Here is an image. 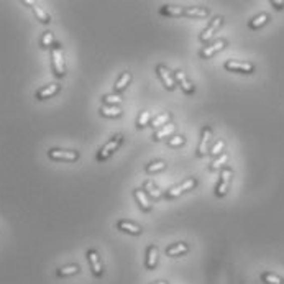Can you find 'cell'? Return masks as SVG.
Returning <instances> with one entry per match:
<instances>
[{
  "label": "cell",
  "instance_id": "1",
  "mask_svg": "<svg viewBox=\"0 0 284 284\" xmlns=\"http://www.w3.org/2000/svg\"><path fill=\"white\" fill-rule=\"evenodd\" d=\"M122 143H123V135L122 133H117V135H114L112 138H110L106 145H104L101 150L97 151V156H96V159L99 163H104V161H107L109 158H112L114 156V153L115 151H119V148L122 146Z\"/></svg>",
  "mask_w": 284,
  "mask_h": 284
},
{
  "label": "cell",
  "instance_id": "2",
  "mask_svg": "<svg viewBox=\"0 0 284 284\" xmlns=\"http://www.w3.org/2000/svg\"><path fill=\"white\" fill-rule=\"evenodd\" d=\"M51 66H53V72L56 77L66 76V63H64L63 48H61V45H58V43L51 48Z\"/></svg>",
  "mask_w": 284,
  "mask_h": 284
},
{
  "label": "cell",
  "instance_id": "3",
  "mask_svg": "<svg viewBox=\"0 0 284 284\" xmlns=\"http://www.w3.org/2000/svg\"><path fill=\"white\" fill-rule=\"evenodd\" d=\"M224 67L228 72H238V74H245V76H250V74H253L256 69L253 63H248V61H237V59L225 61Z\"/></svg>",
  "mask_w": 284,
  "mask_h": 284
},
{
  "label": "cell",
  "instance_id": "4",
  "mask_svg": "<svg viewBox=\"0 0 284 284\" xmlns=\"http://www.w3.org/2000/svg\"><path fill=\"white\" fill-rule=\"evenodd\" d=\"M48 158L53 161H66V163H74L79 159V151L74 150H61V148H51L48 151Z\"/></svg>",
  "mask_w": 284,
  "mask_h": 284
},
{
  "label": "cell",
  "instance_id": "5",
  "mask_svg": "<svg viewBox=\"0 0 284 284\" xmlns=\"http://www.w3.org/2000/svg\"><path fill=\"white\" fill-rule=\"evenodd\" d=\"M196 186H197V179L196 177H187V179H184L181 184H177V186L171 187L169 191H166L164 197H166V199H169V201L176 199V197H179L184 193H187V191H191V189H194Z\"/></svg>",
  "mask_w": 284,
  "mask_h": 284
},
{
  "label": "cell",
  "instance_id": "6",
  "mask_svg": "<svg viewBox=\"0 0 284 284\" xmlns=\"http://www.w3.org/2000/svg\"><path fill=\"white\" fill-rule=\"evenodd\" d=\"M232 176H233L232 168L225 166L220 172V179L217 182V187H215V196L217 197H225L227 196L228 189H230V184H232Z\"/></svg>",
  "mask_w": 284,
  "mask_h": 284
},
{
  "label": "cell",
  "instance_id": "7",
  "mask_svg": "<svg viewBox=\"0 0 284 284\" xmlns=\"http://www.w3.org/2000/svg\"><path fill=\"white\" fill-rule=\"evenodd\" d=\"M87 261H89V266H90V271L92 274H94L97 279L99 277H102L104 273H106V269H104V263L101 260V256H99V251L90 248L87 251Z\"/></svg>",
  "mask_w": 284,
  "mask_h": 284
},
{
  "label": "cell",
  "instance_id": "8",
  "mask_svg": "<svg viewBox=\"0 0 284 284\" xmlns=\"http://www.w3.org/2000/svg\"><path fill=\"white\" fill-rule=\"evenodd\" d=\"M156 74H158V77L161 79V82L164 85V89L166 90H174L176 87V79H174V74H172L168 67H166L164 64H158L156 66Z\"/></svg>",
  "mask_w": 284,
  "mask_h": 284
},
{
  "label": "cell",
  "instance_id": "9",
  "mask_svg": "<svg viewBox=\"0 0 284 284\" xmlns=\"http://www.w3.org/2000/svg\"><path fill=\"white\" fill-rule=\"evenodd\" d=\"M227 45H228V41L224 40V38H220V40H217V41H214L212 45L204 46V48L201 49L199 56H201V59H211V58L215 56L217 53H220L222 49H225Z\"/></svg>",
  "mask_w": 284,
  "mask_h": 284
},
{
  "label": "cell",
  "instance_id": "10",
  "mask_svg": "<svg viewBox=\"0 0 284 284\" xmlns=\"http://www.w3.org/2000/svg\"><path fill=\"white\" fill-rule=\"evenodd\" d=\"M174 79H176V85H179V87H181V90L186 96H193L194 92H196V85L189 81L187 76H186V72H184V71H181V69L176 71L174 72Z\"/></svg>",
  "mask_w": 284,
  "mask_h": 284
},
{
  "label": "cell",
  "instance_id": "11",
  "mask_svg": "<svg viewBox=\"0 0 284 284\" xmlns=\"http://www.w3.org/2000/svg\"><path fill=\"white\" fill-rule=\"evenodd\" d=\"M211 138H212V128L209 125H206L201 132V143H199V148H197V151H196V154L199 158H204L209 153V143H211Z\"/></svg>",
  "mask_w": 284,
  "mask_h": 284
},
{
  "label": "cell",
  "instance_id": "12",
  "mask_svg": "<svg viewBox=\"0 0 284 284\" xmlns=\"http://www.w3.org/2000/svg\"><path fill=\"white\" fill-rule=\"evenodd\" d=\"M61 90V85L58 82H51L48 85H43L41 89H38L35 92V99H38V101H46V99H51L56 94H59Z\"/></svg>",
  "mask_w": 284,
  "mask_h": 284
},
{
  "label": "cell",
  "instance_id": "13",
  "mask_svg": "<svg viewBox=\"0 0 284 284\" xmlns=\"http://www.w3.org/2000/svg\"><path fill=\"white\" fill-rule=\"evenodd\" d=\"M117 230H120L123 233H128V235H141L143 233V228H141L138 224H135V222H130V220H125V219H122L117 222Z\"/></svg>",
  "mask_w": 284,
  "mask_h": 284
},
{
  "label": "cell",
  "instance_id": "14",
  "mask_svg": "<svg viewBox=\"0 0 284 284\" xmlns=\"http://www.w3.org/2000/svg\"><path fill=\"white\" fill-rule=\"evenodd\" d=\"M222 25H224V17H220V15H219V17H215L214 20H211V23H209V27H207L206 30H204V32L201 33V36H199L201 41H202V43H207V41L214 36V33L217 32V30L222 27Z\"/></svg>",
  "mask_w": 284,
  "mask_h": 284
},
{
  "label": "cell",
  "instance_id": "15",
  "mask_svg": "<svg viewBox=\"0 0 284 284\" xmlns=\"http://www.w3.org/2000/svg\"><path fill=\"white\" fill-rule=\"evenodd\" d=\"M159 261V251L156 245H150L146 248V256H145V269L153 271L154 268L158 266Z\"/></svg>",
  "mask_w": 284,
  "mask_h": 284
},
{
  "label": "cell",
  "instance_id": "16",
  "mask_svg": "<svg viewBox=\"0 0 284 284\" xmlns=\"http://www.w3.org/2000/svg\"><path fill=\"white\" fill-rule=\"evenodd\" d=\"M133 196H135V201L138 202V207L141 209V211L143 212H151L153 211V204H151L150 197L146 196V193L143 189H135Z\"/></svg>",
  "mask_w": 284,
  "mask_h": 284
},
{
  "label": "cell",
  "instance_id": "17",
  "mask_svg": "<svg viewBox=\"0 0 284 284\" xmlns=\"http://www.w3.org/2000/svg\"><path fill=\"white\" fill-rule=\"evenodd\" d=\"M174 133H176V125L174 123H166L164 127H161V128H158L156 132H154V135H153V140L154 141H161V140H164V138H171V137H174Z\"/></svg>",
  "mask_w": 284,
  "mask_h": 284
},
{
  "label": "cell",
  "instance_id": "18",
  "mask_svg": "<svg viewBox=\"0 0 284 284\" xmlns=\"http://www.w3.org/2000/svg\"><path fill=\"white\" fill-rule=\"evenodd\" d=\"M186 253H189V245L186 242H177L166 248V256H171V258L182 256L186 255Z\"/></svg>",
  "mask_w": 284,
  "mask_h": 284
},
{
  "label": "cell",
  "instance_id": "19",
  "mask_svg": "<svg viewBox=\"0 0 284 284\" xmlns=\"http://www.w3.org/2000/svg\"><path fill=\"white\" fill-rule=\"evenodd\" d=\"M23 4H25V5H30V9L33 10L35 17L38 18V20H40L43 25H48L49 22H51V17H49V14H48V12L43 10V9L40 7V5H36L35 2H30V0H25Z\"/></svg>",
  "mask_w": 284,
  "mask_h": 284
},
{
  "label": "cell",
  "instance_id": "20",
  "mask_svg": "<svg viewBox=\"0 0 284 284\" xmlns=\"http://www.w3.org/2000/svg\"><path fill=\"white\" fill-rule=\"evenodd\" d=\"M130 82H132V72H130V71H125V72H123L122 76L115 81L114 90L117 92V94H120V92H123V90L128 87V85H130Z\"/></svg>",
  "mask_w": 284,
  "mask_h": 284
},
{
  "label": "cell",
  "instance_id": "21",
  "mask_svg": "<svg viewBox=\"0 0 284 284\" xmlns=\"http://www.w3.org/2000/svg\"><path fill=\"white\" fill-rule=\"evenodd\" d=\"M159 15L169 17V18L184 17V9L182 7H176V5H164V7L159 9Z\"/></svg>",
  "mask_w": 284,
  "mask_h": 284
},
{
  "label": "cell",
  "instance_id": "22",
  "mask_svg": "<svg viewBox=\"0 0 284 284\" xmlns=\"http://www.w3.org/2000/svg\"><path fill=\"white\" fill-rule=\"evenodd\" d=\"M269 20H271V17L268 14H260V15L253 17L251 20L248 22V28L250 30H260V28L264 27V25H268Z\"/></svg>",
  "mask_w": 284,
  "mask_h": 284
},
{
  "label": "cell",
  "instance_id": "23",
  "mask_svg": "<svg viewBox=\"0 0 284 284\" xmlns=\"http://www.w3.org/2000/svg\"><path fill=\"white\" fill-rule=\"evenodd\" d=\"M209 9L206 7H186L184 9V17H189V18H206L209 17Z\"/></svg>",
  "mask_w": 284,
  "mask_h": 284
},
{
  "label": "cell",
  "instance_id": "24",
  "mask_svg": "<svg viewBox=\"0 0 284 284\" xmlns=\"http://www.w3.org/2000/svg\"><path fill=\"white\" fill-rule=\"evenodd\" d=\"M122 109L119 106H102L101 107V115L106 119H119L122 117Z\"/></svg>",
  "mask_w": 284,
  "mask_h": 284
},
{
  "label": "cell",
  "instance_id": "25",
  "mask_svg": "<svg viewBox=\"0 0 284 284\" xmlns=\"http://www.w3.org/2000/svg\"><path fill=\"white\" fill-rule=\"evenodd\" d=\"M81 273V268L79 264H66V266H61L56 269V276L58 277H67V276H74Z\"/></svg>",
  "mask_w": 284,
  "mask_h": 284
},
{
  "label": "cell",
  "instance_id": "26",
  "mask_svg": "<svg viewBox=\"0 0 284 284\" xmlns=\"http://www.w3.org/2000/svg\"><path fill=\"white\" fill-rule=\"evenodd\" d=\"M260 279L263 284H284V279L276 273H271V271H263L260 274Z\"/></svg>",
  "mask_w": 284,
  "mask_h": 284
},
{
  "label": "cell",
  "instance_id": "27",
  "mask_svg": "<svg viewBox=\"0 0 284 284\" xmlns=\"http://www.w3.org/2000/svg\"><path fill=\"white\" fill-rule=\"evenodd\" d=\"M143 191L146 193L148 197H153V199H159L161 197V191L158 189V186H154V182L151 181V179H148V181L143 182Z\"/></svg>",
  "mask_w": 284,
  "mask_h": 284
},
{
  "label": "cell",
  "instance_id": "28",
  "mask_svg": "<svg viewBox=\"0 0 284 284\" xmlns=\"http://www.w3.org/2000/svg\"><path fill=\"white\" fill-rule=\"evenodd\" d=\"M166 169V163L163 159H156V161H151L150 164L145 166V172L146 174H154V172H159V171H164Z\"/></svg>",
  "mask_w": 284,
  "mask_h": 284
},
{
  "label": "cell",
  "instance_id": "29",
  "mask_svg": "<svg viewBox=\"0 0 284 284\" xmlns=\"http://www.w3.org/2000/svg\"><path fill=\"white\" fill-rule=\"evenodd\" d=\"M169 122H171V114H169V112H166V114L156 115V117H154V119H151V123H150V125L154 127V128H156V130H158V128L164 127L166 123H169Z\"/></svg>",
  "mask_w": 284,
  "mask_h": 284
},
{
  "label": "cell",
  "instance_id": "30",
  "mask_svg": "<svg viewBox=\"0 0 284 284\" xmlns=\"http://www.w3.org/2000/svg\"><path fill=\"white\" fill-rule=\"evenodd\" d=\"M228 161V154L227 153H222L220 156L217 159H214L212 164L209 166V171H217V169H224L225 164Z\"/></svg>",
  "mask_w": 284,
  "mask_h": 284
},
{
  "label": "cell",
  "instance_id": "31",
  "mask_svg": "<svg viewBox=\"0 0 284 284\" xmlns=\"http://www.w3.org/2000/svg\"><path fill=\"white\" fill-rule=\"evenodd\" d=\"M151 123V114L148 112V110H145V112H141L138 115V119H137V128L138 130H143L145 127H148Z\"/></svg>",
  "mask_w": 284,
  "mask_h": 284
},
{
  "label": "cell",
  "instance_id": "32",
  "mask_svg": "<svg viewBox=\"0 0 284 284\" xmlns=\"http://www.w3.org/2000/svg\"><path fill=\"white\" fill-rule=\"evenodd\" d=\"M102 102L104 106H119V104L122 102V96L120 94H106L102 97Z\"/></svg>",
  "mask_w": 284,
  "mask_h": 284
},
{
  "label": "cell",
  "instance_id": "33",
  "mask_svg": "<svg viewBox=\"0 0 284 284\" xmlns=\"http://www.w3.org/2000/svg\"><path fill=\"white\" fill-rule=\"evenodd\" d=\"M40 43H41V48H45V49L53 48L54 45H56V43H54V36H53L51 32H45V33H43Z\"/></svg>",
  "mask_w": 284,
  "mask_h": 284
},
{
  "label": "cell",
  "instance_id": "34",
  "mask_svg": "<svg viewBox=\"0 0 284 284\" xmlns=\"http://www.w3.org/2000/svg\"><path fill=\"white\" fill-rule=\"evenodd\" d=\"M186 143V137H182V135H174V137H171L168 140V146L171 148H179Z\"/></svg>",
  "mask_w": 284,
  "mask_h": 284
},
{
  "label": "cell",
  "instance_id": "35",
  "mask_svg": "<svg viewBox=\"0 0 284 284\" xmlns=\"http://www.w3.org/2000/svg\"><path fill=\"white\" fill-rule=\"evenodd\" d=\"M224 150H225V141L224 140H219L209 153H211V156H220Z\"/></svg>",
  "mask_w": 284,
  "mask_h": 284
},
{
  "label": "cell",
  "instance_id": "36",
  "mask_svg": "<svg viewBox=\"0 0 284 284\" xmlns=\"http://www.w3.org/2000/svg\"><path fill=\"white\" fill-rule=\"evenodd\" d=\"M271 5H273L276 10H282L284 9V2H274V0H271Z\"/></svg>",
  "mask_w": 284,
  "mask_h": 284
},
{
  "label": "cell",
  "instance_id": "37",
  "mask_svg": "<svg viewBox=\"0 0 284 284\" xmlns=\"http://www.w3.org/2000/svg\"><path fill=\"white\" fill-rule=\"evenodd\" d=\"M150 284H169V282H166V281H153Z\"/></svg>",
  "mask_w": 284,
  "mask_h": 284
}]
</instances>
